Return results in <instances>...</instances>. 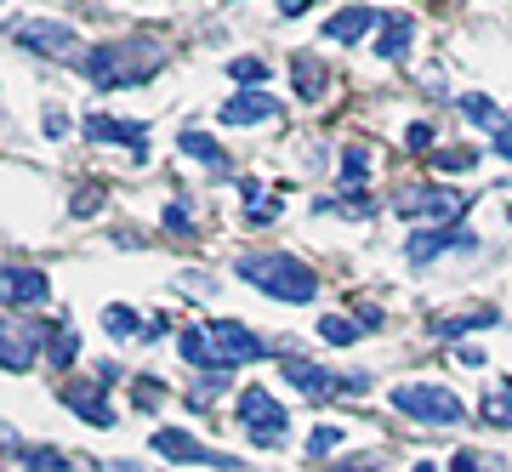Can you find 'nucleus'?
<instances>
[{
  "label": "nucleus",
  "instance_id": "obj_1",
  "mask_svg": "<svg viewBox=\"0 0 512 472\" xmlns=\"http://www.w3.org/2000/svg\"><path fill=\"white\" fill-rule=\"evenodd\" d=\"M160 63H165V46L154 35H137V40H103V46H92V52L80 57V74H86V86L114 91V86H131V80H148Z\"/></svg>",
  "mask_w": 512,
  "mask_h": 472
},
{
  "label": "nucleus",
  "instance_id": "obj_2",
  "mask_svg": "<svg viewBox=\"0 0 512 472\" xmlns=\"http://www.w3.org/2000/svg\"><path fill=\"white\" fill-rule=\"evenodd\" d=\"M239 273L251 279L256 291L279 296V302H308V296L319 291V273H313L308 262L285 256V251H256V256H239Z\"/></svg>",
  "mask_w": 512,
  "mask_h": 472
},
{
  "label": "nucleus",
  "instance_id": "obj_3",
  "mask_svg": "<svg viewBox=\"0 0 512 472\" xmlns=\"http://www.w3.org/2000/svg\"><path fill=\"white\" fill-rule=\"evenodd\" d=\"M393 410H404L410 421H427V427H456L467 410L450 387H433V382H399L393 387Z\"/></svg>",
  "mask_w": 512,
  "mask_h": 472
},
{
  "label": "nucleus",
  "instance_id": "obj_4",
  "mask_svg": "<svg viewBox=\"0 0 512 472\" xmlns=\"http://www.w3.org/2000/svg\"><path fill=\"white\" fill-rule=\"evenodd\" d=\"M239 421H245L251 444H279V438H285V427H291L285 404H279L268 387H245V393H239Z\"/></svg>",
  "mask_w": 512,
  "mask_h": 472
},
{
  "label": "nucleus",
  "instance_id": "obj_5",
  "mask_svg": "<svg viewBox=\"0 0 512 472\" xmlns=\"http://www.w3.org/2000/svg\"><path fill=\"white\" fill-rule=\"evenodd\" d=\"M154 455H165L171 467H222V472H234V467H239L234 455H211L200 438L177 433V427H160V433H154Z\"/></svg>",
  "mask_w": 512,
  "mask_h": 472
},
{
  "label": "nucleus",
  "instance_id": "obj_6",
  "mask_svg": "<svg viewBox=\"0 0 512 472\" xmlns=\"http://www.w3.org/2000/svg\"><path fill=\"white\" fill-rule=\"evenodd\" d=\"M393 211L399 217H461L467 211V194H456V188H404L399 200H393Z\"/></svg>",
  "mask_w": 512,
  "mask_h": 472
},
{
  "label": "nucleus",
  "instance_id": "obj_7",
  "mask_svg": "<svg viewBox=\"0 0 512 472\" xmlns=\"http://www.w3.org/2000/svg\"><path fill=\"white\" fill-rule=\"evenodd\" d=\"M211 342H217L222 364L234 370V364H256L262 353H268V342L256 336V330H245L239 319H211Z\"/></svg>",
  "mask_w": 512,
  "mask_h": 472
},
{
  "label": "nucleus",
  "instance_id": "obj_8",
  "mask_svg": "<svg viewBox=\"0 0 512 472\" xmlns=\"http://www.w3.org/2000/svg\"><path fill=\"white\" fill-rule=\"evenodd\" d=\"M80 131H86L92 143H120V148H131V154H143V137H148L143 120H114V114H86Z\"/></svg>",
  "mask_w": 512,
  "mask_h": 472
},
{
  "label": "nucleus",
  "instance_id": "obj_9",
  "mask_svg": "<svg viewBox=\"0 0 512 472\" xmlns=\"http://www.w3.org/2000/svg\"><path fill=\"white\" fill-rule=\"evenodd\" d=\"M217 114H222V126H256V120H274L279 103L268 97V86H245L239 97H228Z\"/></svg>",
  "mask_w": 512,
  "mask_h": 472
},
{
  "label": "nucleus",
  "instance_id": "obj_10",
  "mask_svg": "<svg viewBox=\"0 0 512 472\" xmlns=\"http://www.w3.org/2000/svg\"><path fill=\"white\" fill-rule=\"evenodd\" d=\"M382 18H387V12H376V6H342V12H330V18H325V40L353 46V40H365Z\"/></svg>",
  "mask_w": 512,
  "mask_h": 472
},
{
  "label": "nucleus",
  "instance_id": "obj_11",
  "mask_svg": "<svg viewBox=\"0 0 512 472\" xmlns=\"http://www.w3.org/2000/svg\"><path fill=\"white\" fill-rule=\"evenodd\" d=\"M18 40L29 46V52H46V57H63L74 46V29L69 23H52V18H35V23H23Z\"/></svg>",
  "mask_w": 512,
  "mask_h": 472
},
{
  "label": "nucleus",
  "instance_id": "obj_12",
  "mask_svg": "<svg viewBox=\"0 0 512 472\" xmlns=\"http://www.w3.org/2000/svg\"><path fill=\"white\" fill-rule=\"evenodd\" d=\"M177 347H183V359L194 364V370H205V376L228 370V364H222V353H217V342H211V325H183Z\"/></svg>",
  "mask_w": 512,
  "mask_h": 472
},
{
  "label": "nucleus",
  "instance_id": "obj_13",
  "mask_svg": "<svg viewBox=\"0 0 512 472\" xmlns=\"http://www.w3.org/2000/svg\"><path fill=\"white\" fill-rule=\"evenodd\" d=\"M450 245H473V239L461 234V228H450V222H444V228H421V234H410L404 239V256H410V262H433V256L439 251H450Z\"/></svg>",
  "mask_w": 512,
  "mask_h": 472
},
{
  "label": "nucleus",
  "instance_id": "obj_14",
  "mask_svg": "<svg viewBox=\"0 0 512 472\" xmlns=\"http://www.w3.org/2000/svg\"><path fill=\"white\" fill-rule=\"evenodd\" d=\"M279 370H285V382H291L296 393H308V399H325V393H336V387H342L325 364H308V359H285Z\"/></svg>",
  "mask_w": 512,
  "mask_h": 472
},
{
  "label": "nucleus",
  "instance_id": "obj_15",
  "mask_svg": "<svg viewBox=\"0 0 512 472\" xmlns=\"http://www.w3.org/2000/svg\"><path fill=\"white\" fill-rule=\"evenodd\" d=\"M29 302H46V273L6 268V308H29Z\"/></svg>",
  "mask_w": 512,
  "mask_h": 472
},
{
  "label": "nucleus",
  "instance_id": "obj_16",
  "mask_svg": "<svg viewBox=\"0 0 512 472\" xmlns=\"http://www.w3.org/2000/svg\"><path fill=\"white\" fill-rule=\"evenodd\" d=\"M410 40H416V23L404 18V12H387V18H382V35H376V52L393 63V57L410 52Z\"/></svg>",
  "mask_w": 512,
  "mask_h": 472
},
{
  "label": "nucleus",
  "instance_id": "obj_17",
  "mask_svg": "<svg viewBox=\"0 0 512 472\" xmlns=\"http://www.w3.org/2000/svg\"><path fill=\"white\" fill-rule=\"evenodd\" d=\"M63 399L74 404V416H86V421H97V427H114V410L103 404V393H86V387H63Z\"/></svg>",
  "mask_w": 512,
  "mask_h": 472
},
{
  "label": "nucleus",
  "instance_id": "obj_18",
  "mask_svg": "<svg viewBox=\"0 0 512 472\" xmlns=\"http://www.w3.org/2000/svg\"><path fill=\"white\" fill-rule=\"evenodd\" d=\"M291 74H296V97H302V103H319V97H325V69H319L308 52H296Z\"/></svg>",
  "mask_w": 512,
  "mask_h": 472
},
{
  "label": "nucleus",
  "instance_id": "obj_19",
  "mask_svg": "<svg viewBox=\"0 0 512 472\" xmlns=\"http://www.w3.org/2000/svg\"><path fill=\"white\" fill-rule=\"evenodd\" d=\"M177 148H183V154H194V160H205L211 171H228L222 143H217V137H205V131H183V137H177Z\"/></svg>",
  "mask_w": 512,
  "mask_h": 472
},
{
  "label": "nucleus",
  "instance_id": "obj_20",
  "mask_svg": "<svg viewBox=\"0 0 512 472\" xmlns=\"http://www.w3.org/2000/svg\"><path fill=\"white\" fill-rule=\"evenodd\" d=\"M103 330H109V336H120V342H126V336H148L143 313H137V308H120V302H114V308H103Z\"/></svg>",
  "mask_w": 512,
  "mask_h": 472
},
{
  "label": "nucleus",
  "instance_id": "obj_21",
  "mask_svg": "<svg viewBox=\"0 0 512 472\" xmlns=\"http://www.w3.org/2000/svg\"><path fill=\"white\" fill-rule=\"evenodd\" d=\"M461 114H467L473 126H484V131H507L501 126V109H495L490 97H478V91H461Z\"/></svg>",
  "mask_w": 512,
  "mask_h": 472
},
{
  "label": "nucleus",
  "instance_id": "obj_22",
  "mask_svg": "<svg viewBox=\"0 0 512 472\" xmlns=\"http://www.w3.org/2000/svg\"><path fill=\"white\" fill-rule=\"evenodd\" d=\"M239 194H245V211H251V222H274V217H279V200H268L256 177H239Z\"/></svg>",
  "mask_w": 512,
  "mask_h": 472
},
{
  "label": "nucleus",
  "instance_id": "obj_23",
  "mask_svg": "<svg viewBox=\"0 0 512 472\" xmlns=\"http://www.w3.org/2000/svg\"><path fill=\"white\" fill-rule=\"evenodd\" d=\"M365 171H370V154L359 143H348V148H342V188L359 194V188H365Z\"/></svg>",
  "mask_w": 512,
  "mask_h": 472
},
{
  "label": "nucleus",
  "instance_id": "obj_24",
  "mask_svg": "<svg viewBox=\"0 0 512 472\" xmlns=\"http://www.w3.org/2000/svg\"><path fill=\"white\" fill-rule=\"evenodd\" d=\"M495 313H456V319H433V336H467V330H490Z\"/></svg>",
  "mask_w": 512,
  "mask_h": 472
},
{
  "label": "nucleus",
  "instance_id": "obj_25",
  "mask_svg": "<svg viewBox=\"0 0 512 472\" xmlns=\"http://www.w3.org/2000/svg\"><path fill=\"white\" fill-rule=\"evenodd\" d=\"M359 319H342V313H330V319H319V336H325L330 347H348V342H359Z\"/></svg>",
  "mask_w": 512,
  "mask_h": 472
},
{
  "label": "nucleus",
  "instance_id": "obj_26",
  "mask_svg": "<svg viewBox=\"0 0 512 472\" xmlns=\"http://www.w3.org/2000/svg\"><path fill=\"white\" fill-rule=\"evenodd\" d=\"M228 80H239V86H268V63L262 57H234L228 63Z\"/></svg>",
  "mask_w": 512,
  "mask_h": 472
},
{
  "label": "nucleus",
  "instance_id": "obj_27",
  "mask_svg": "<svg viewBox=\"0 0 512 472\" xmlns=\"http://www.w3.org/2000/svg\"><path fill=\"white\" fill-rule=\"evenodd\" d=\"M484 421H490V427H495V421H501V427H512V393H501V399L490 393V399H484Z\"/></svg>",
  "mask_w": 512,
  "mask_h": 472
},
{
  "label": "nucleus",
  "instance_id": "obj_28",
  "mask_svg": "<svg viewBox=\"0 0 512 472\" xmlns=\"http://www.w3.org/2000/svg\"><path fill=\"white\" fill-rule=\"evenodd\" d=\"M342 444V427H313L308 433V455H325V450H336Z\"/></svg>",
  "mask_w": 512,
  "mask_h": 472
},
{
  "label": "nucleus",
  "instance_id": "obj_29",
  "mask_svg": "<svg viewBox=\"0 0 512 472\" xmlns=\"http://www.w3.org/2000/svg\"><path fill=\"white\" fill-rule=\"evenodd\" d=\"M433 160H439L444 171H467V165H473V148H439Z\"/></svg>",
  "mask_w": 512,
  "mask_h": 472
},
{
  "label": "nucleus",
  "instance_id": "obj_30",
  "mask_svg": "<svg viewBox=\"0 0 512 472\" xmlns=\"http://www.w3.org/2000/svg\"><path fill=\"white\" fill-rule=\"evenodd\" d=\"M40 126H46V137H69V114H63V109H46V114H40Z\"/></svg>",
  "mask_w": 512,
  "mask_h": 472
},
{
  "label": "nucleus",
  "instance_id": "obj_31",
  "mask_svg": "<svg viewBox=\"0 0 512 472\" xmlns=\"http://www.w3.org/2000/svg\"><path fill=\"white\" fill-rule=\"evenodd\" d=\"M404 143L416 148V154H427V148H433V126H410L404 131Z\"/></svg>",
  "mask_w": 512,
  "mask_h": 472
},
{
  "label": "nucleus",
  "instance_id": "obj_32",
  "mask_svg": "<svg viewBox=\"0 0 512 472\" xmlns=\"http://www.w3.org/2000/svg\"><path fill=\"white\" fill-rule=\"evenodd\" d=\"M29 461H35V467H46V472H63V467H69V461H63L57 450H35Z\"/></svg>",
  "mask_w": 512,
  "mask_h": 472
},
{
  "label": "nucleus",
  "instance_id": "obj_33",
  "mask_svg": "<svg viewBox=\"0 0 512 472\" xmlns=\"http://www.w3.org/2000/svg\"><path fill=\"white\" fill-rule=\"evenodd\" d=\"M52 359H57V364H69V359H74V336H69V330H63V336L52 342Z\"/></svg>",
  "mask_w": 512,
  "mask_h": 472
},
{
  "label": "nucleus",
  "instance_id": "obj_34",
  "mask_svg": "<svg viewBox=\"0 0 512 472\" xmlns=\"http://www.w3.org/2000/svg\"><path fill=\"white\" fill-rule=\"evenodd\" d=\"M165 228H171V234H188V211H183V205H171V211H165Z\"/></svg>",
  "mask_w": 512,
  "mask_h": 472
},
{
  "label": "nucleus",
  "instance_id": "obj_35",
  "mask_svg": "<svg viewBox=\"0 0 512 472\" xmlns=\"http://www.w3.org/2000/svg\"><path fill=\"white\" fill-rule=\"evenodd\" d=\"M490 148L501 154V160H512V131H490Z\"/></svg>",
  "mask_w": 512,
  "mask_h": 472
},
{
  "label": "nucleus",
  "instance_id": "obj_36",
  "mask_svg": "<svg viewBox=\"0 0 512 472\" xmlns=\"http://www.w3.org/2000/svg\"><path fill=\"white\" fill-rule=\"evenodd\" d=\"M325 472H376V461H330Z\"/></svg>",
  "mask_w": 512,
  "mask_h": 472
},
{
  "label": "nucleus",
  "instance_id": "obj_37",
  "mask_svg": "<svg viewBox=\"0 0 512 472\" xmlns=\"http://www.w3.org/2000/svg\"><path fill=\"white\" fill-rule=\"evenodd\" d=\"M456 359H461V364H467V370H484V353H478V347H461Z\"/></svg>",
  "mask_w": 512,
  "mask_h": 472
},
{
  "label": "nucleus",
  "instance_id": "obj_38",
  "mask_svg": "<svg viewBox=\"0 0 512 472\" xmlns=\"http://www.w3.org/2000/svg\"><path fill=\"white\" fill-rule=\"evenodd\" d=\"M450 472H478V455H473V450H461V455H456V467H450Z\"/></svg>",
  "mask_w": 512,
  "mask_h": 472
},
{
  "label": "nucleus",
  "instance_id": "obj_39",
  "mask_svg": "<svg viewBox=\"0 0 512 472\" xmlns=\"http://www.w3.org/2000/svg\"><path fill=\"white\" fill-rule=\"evenodd\" d=\"M308 12V0H285V18H302Z\"/></svg>",
  "mask_w": 512,
  "mask_h": 472
},
{
  "label": "nucleus",
  "instance_id": "obj_40",
  "mask_svg": "<svg viewBox=\"0 0 512 472\" xmlns=\"http://www.w3.org/2000/svg\"><path fill=\"white\" fill-rule=\"evenodd\" d=\"M410 472H439V461H416V467H410Z\"/></svg>",
  "mask_w": 512,
  "mask_h": 472
},
{
  "label": "nucleus",
  "instance_id": "obj_41",
  "mask_svg": "<svg viewBox=\"0 0 512 472\" xmlns=\"http://www.w3.org/2000/svg\"><path fill=\"white\" fill-rule=\"evenodd\" d=\"M507 217H512V205H507Z\"/></svg>",
  "mask_w": 512,
  "mask_h": 472
}]
</instances>
